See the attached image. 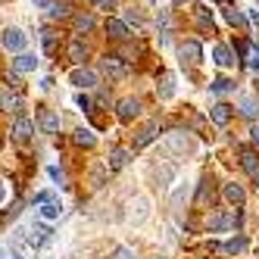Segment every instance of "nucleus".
<instances>
[{"instance_id":"f257e3e1","label":"nucleus","mask_w":259,"mask_h":259,"mask_svg":"<svg viewBox=\"0 0 259 259\" xmlns=\"http://www.w3.org/2000/svg\"><path fill=\"white\" fill-rule=\"evenodd\" d=\"M0 44H4L10 53H22L25 44H28V38H25L19 28H4V34H0Z\"/></svg>"},{"instance_id":"f03ea898","label":"nucleus","mask_w":259,"mask_h":259,"mask_svg":"<svg viewBox=\"0 0 259 259\" xmlns=\"http://www.w3.org/2000/svg\"><path fill=\"white\" fill-rule=\"evenodd\" d=\"M234 228V215L231 212H212L206 219V231L209 234H222V231H231Z\"/></svg>"},{"instance_id":"7ed1b4c3","label":"nucleus","mask_w":259,"mask_h":259,"mask_svg":"<svg viewBox=\"0 0 259 259\" xmlns=\"http://www.w3.org/2000/svg\"><path fill=\"white\" fill-rule=\"evenodd\" d=\"M10 135H13V141H16V144H28V141H31V135H34V122H31V119H25V116H19V119L13 122V132H10Z\"/></svg>"},{"instance_id":"20e7f679","label":"nucleus","mask_w":259,"mask_h":259,"mask_svg":"<svg viewBox=\"0 0 259 259\" xmlns=\"http://www.w3.org/2000/svg\"><path fill=\"white\" fill-rule=\"evenodd\" d=\"M69 81L75 84V88H84V91H91V88H97V72H94V69H72Z\"/></svg>"},{"instance_id":"39448f33","label":"nucleus","mask_w":259,"mask_h":259,"mask_svg":"<svg viewBox=\"0 0 259 259\" xmlns=\"http://www.w3.org/2000/svg\"><path fill=\"white\" fill-rule=\"evenodd\" d=\"M178 53H181V60H184V63H191V66H200V60H203V50H200L197 41H184Z\"/></svg>"},{"instance_id":"423d86ee","label":"nucleus","mask_w":259,"mask_h":259,"mask_svg":"<svg viewBox=\"0 0 259 259\" xmlns=\"http://www.w3.org/2000/svg\"><path fill=\"white\" fill-rule=\"evenodd\" d=\"M128 159H132V153H128V150H122V147H119V150H109L106 169H109V172H122L125 165H128Z\"/></svg>"},{"instance_id":"0eeeda50","label":"nucleus","mask_w":259,"mask_h":259,"mask_svg":"<svg viewBox=\"0 0 259 259\" xmlns=\"http://www.w3.org/2000/svg\"><path fill=\"white\" fill-rule=\"evenodd\" d=\"M38 122H41V128H44L47 135H57V132H60V116L53 113V109H41V113H38Z\"/></svg>"},{"instance_id":"6e6552de","label":"nucleus","mask_w":259,"mask_h":259,"mask_svg":"<svg viewBox=\"0 0 259 259\" xmlns=\"http://www.w3.org/2000/svg\"><path fill=\"white\" fill-rule=\"evenodd\" d=\"M240 165H244L250 175L259 172V153L253 150V147H240Z\"/></svg>"},{"instance_id":"1a4fd4ad","label":"nucleus","mask_w":259,"mask_h":259,"mask_svg":"<svg viewBox=\"0 0 259 259\" xmlns=\"http://www.w3.org/2000/svg\"><path fill=\"white\" fill-rule=\"evenodd\" d=\"M103 72H106L109 78H125V75H128V66L119 63L116 57H106V60H103Z\"/></svg>"},{"instance_id":"9d476101","label":"nucleus","mask_w":259,"mask_h":259,"mask_svg":"<svg viewBox=\"0 0 259 259\" xmlns=\"http://www.w3.org/2000/svg\"><path fill=\"white\" fill-rule=\"evenodd\" d=\"M41 215H44L47 222L60 219V215H63V203H60V200H53V197H47V200L41 203Z\"/></svg>"},{"instance_id":"9b49d317","label":"nucleus","mask_w":259,"mask_h":259,"mask_svg":"<svg viewBox=\"0 0 259 259\" xmlns=\"http://www.w3.org/2000/svg\"><path fill=\"white\" fill-rule=\"evenodd\" d=\"M165 141H169V147H172V150H178V153H191V150H194V144H191L188 138H184L181 132H172Z\"/></svg>"},{"instance_id":"f8f14e48","label":"nucleus","mask_w":259,"mask_h":259,"mask_svg":"<svg viewBox=\"0 0 259 259\" xmlns=\"http://www.w3.org/2000/svg\"><path fill=\"white\" fill-rule=\"evenodd\" d=\"M106 34H109L113 41H125V38H128V25L119 22V19H106Z\"/></svg>"},{"instance_id":"ddd939ff","label":"nucleus","mask_w":259,"mask_h":259,"mask_svg":"<svg viewBox=\"0 0 259 259\" xmlns=\"http://www.w3.org/2000/svg\"><path fill=\"white\" fill-rule=\"evenodd\" d=\"M138 113H141V103H138V100H122V103H119V119H122V122H132Z\"/></svg>"},{"instance_id":"4468645a","label":"nucleus","mask_w":259,"mask_h":259,"mask_svg":"<svg viewBox=\"0 0 259 259\" xmlns=\"http://www.w3.org/2000/svg\"><path fill=\"white\" fill-rule=\"evenodd\" d=\"M135 225H144V222L147 219H150V200H147V197H138V203H135Z\"/></svg>"},{"instance_id":"2eb2a0df","label":"nucleus","mask_w":259,"mask_h":259,"mask_svg":"<svg viewBox=\"0 0 259 259\" xmlns=\"http://www.w3.org/2000/svg\"><path fill=\"white\" fill-rule=\"evenodd\" d=\"M16 72H34L38 69V57H31V53H19V57L13 60Z\"/></svg>"},{"instance_id":"dca6fc26","label":"nucleus","mask_w":259,"mask_h":259,"mask_svg":"<svg viewBox=\"0 0 259 259\" xmlns=\"http://www.w3.org/2000/svg\"><path fill=\"white\" fill-rule=\"evenodd\" d=\"M225 200L234 203V206H240V203L247 200V194H244V188H240L237 181H231V184H225Z\"/></svg>"},{"instance_id":"f3484780","label":"nucleus","mask_w":259,"mask_h":259,"mask_svg":"<svg viewBox=\"0 0 259 259\" xmlns=\"http://www.w3.org/2000/svg\"><path fill=\"white\" fill-rule=\"evenodd\" d=\"M244 250H247V237H244V234H237V237H231V240H225V244H222V253H228V256L244 253Z\"/></svg>"},{"instance_id":"a211bd4d","label":"nucleus","mask_w":259,"mask_h":259,"mask_svg":"<svg viewBox=\"0 0 259 259\" xmlns=\"http://www.w3.org/2000/svg\"><path fill=\"white\" fill-rule=\"evenodd\" d=\"M209 119H212L215 125H228V119H231V106H225V103H215V106L209 109Z\"/></svg>"},{"instance_id":"6ab92c4d","label":"nucleus","mask_w":259,"mask_h":259,"mask_svg":"<svg viewBox=\"0 0 259 259\" xmlns=\"http://www.w3.org/2000/svg\"><path fill=\"white\" fill-rule=\"evenodd\" d=\"M197 25H200L203 31H212V28H215V22H212V10H209V7H197Z\"/></svg>"},{"instance_id":"aec40b11","label":"nucleus","mask_w":259,"mask_h":259,"mask_svg":"<svg viewBox=\"0 0 259 259\" xmlns=\"http://www.w3.org/2000/svg\"><path fill=\"white\" fill-rule=\"evenodd\" d=\"M212 57H215V63H219V66H225V69H228V66H234V57H231V50H228L225 44H215Z\"/></svg>"},{"instance_id":"412c9836","label":"nucleus","mask_w":259,"mask_h":259,"mask_svg":"<svg viewBox=\"0 0 259 259\" xmlns=\"http://www.w3.org/2000/svg\"><path fill=\"white\" fill-rule=\"evenodd\" d=\"M75 144L78 147H94L97 144V135L91 132V128H78V132H75Z\"/></svg>"},{"instance_id":"4be33fe9","label":"nucleus","mask_w":259,"mask_h":259,"mask_svg":"<svg viewBox=\"0 0 259 259\" xmlns=\"http://www.w3.org/2000/svg\"><path fill=\"white\" fill-rule=\"evenodd\" d=\"M19 106H22V100L16 97V94H10V91H4V94H0V109H7V113L13 109V113H16Z\"/></svg>"},{"instance_id":"5701e85b","label":"nucleus","mask_w":259,"mask_h":259,"mask_svg":"<svg viewBox=\"0 0 259 259\" xmlns=\"http://www.w3.org/2000/svg\"><path fill=\"white\" fill-rule=\"evenodd\" d=\"M153 138H156V122H150L144 128V132L138 135V141H135V147H147V144H153Z\"/></svg>"},{"instance_id":"b1692460","label":"nucleus","mask_w":259,"mask_h":259,"mask_svg":"<svg viewBox=\"0 0 259 259\" xmlns=\"http://www.w3.org/2000/svg\"><path fill=\"white\" fill-rule=\"evenodd\" d=\"M69 13H72V7H69V4H57V0H53V4H50V10H47V16H50V19H66Z\"/></svg>"},{"instance_id":"393cba45","label":"nucleus","mask_w":259,"mask_h":259,"mask_svg":"<svg viewBox=\"0 0 259 259\" xmlns=\"http://www.w3.org/2000/svg\"><path fill=\"white\" fill-rule=\"evenodd\" d=\"M69 57L75 60V63H84V57H88V47H84V41H72V44H69Z\"/></svg>"},{"instance_id":"a878e982","label":"nucleus","mask_w":259,"mask_h":259,"mask_svg":"<svg viewBox=\"0 0 259 259\" xmlns=\"http://www.w3.org/2000/svg\"><path fill=\"white\" fill-rule=\"evenodd\" d=\"M41 44H44V53H53V50H57V31L44 28L41 31Z\"/></svg>"},{"instance_id":"bb28decb","label":"nucleus","mask_w":259,"mask_h":259,"mask_svg":"<svg viewBox=\"0 0 259 259\" xmlns=\"http://www.w3.org/2000/svg\"><path fill=\"white\" fill-rule=\"evenodd\" d=\"M209 91H212V94H228V91H234V81H228V78H215V81L209 84Z\"/></svg>"},{"instance_id":"cd10ccee","label":"nucleus","mask_w":259,"mask_h":259,"mask_svg":"<svg viewBox=\"0 0 259 259\" xmlns=\"http://www.w3.org/2000/svg\"><path fill=\"white\" fill-rule=\"evenodd\" d=\"M172 94H175V78L165 75V78H162V88H159V97H162V100H172Z\"/></svg>"},{"instance_id":"c85d7f7f","label":"nucleus","mask_w":259,"mask_h":259,"mask_svg":"<svg viewBox=\"0 0 259 259\" xmlns=\"http://www.w3.org/2000/svg\"><path fill=\"white\" fill-rule=\"evenodd\" d=\"M184 200H188V181H184V184H178V188L172 191V206L178 209V206H181Z\"/></svg>"},{"instance_id":"c756f323","label":"nucleus","mask_w":259,"mask_h":259,"mask_svg":"<svg viewBox=\"0 0 259 259\" xmlns=\"http://www.w3.org/2000/svg\"><path fill=\"white\" fill-rule=\"evenodd\" d=\"M156 178H159V184H162V188H169V181L175 178V165H162V169L156 172Z\"/></svg>"},{"instance_id":"7c9ffc66","label":"nucleus","mask_w":259,"mask_h":259,"mask_svg":"<svg viewBox=\"0 0 259 259\" xmlns=\"http://www.w3.org/2000/svg\"><path fill=\"white\" fill-rule=\"evenodd\" d=\"M225 16H228V22H231V25H240V28L247 25V16H244V13H237V10H225Z\"/></svg>"},{"instance_id":"2f4dec72","label":"nucleus","mask_w":259,"mask_h":259,"mask_svg":"<svg viewBox=\"0 0 259 259\" xmlns=\"http://www.w3.org/2000/svg\"><path fill=\"white\" fill-rule=\"evenodd\" d=\"M75 28L78 31H91L94 28V16H75Z\"/></svg>"},{"instance_id":"473e14b6","label":"nucleus","mask_w":259,"mask_h":259,"mask_svg":"<svg viewBox=\"0 0 259 259\" xmlns=\"http://www.w3.org/2000/svg\"><path fill=\"white\" fill-rule=\"evenodd\" d=\"M240 113H244L247 119H253V116H256V103H253L250 97H240Z\"/></svg>"},{"instance_id":"72a5a7b5","label":"nucleus","mask_w":259,"mask_h":259,"mask_svg":"<svg viewBox=\"0 0 259 259\" xmlns=\"http://www.w3.org/2000/svg\"><path fill=\"white\" fill-rule=\"evenodd\" d=\"M103 178H106V169H103V165L91 169V181H94V188H103Z\"/></svg>"},{"instance_id":"f704fd0d","label":"nucleus","mask_w":259,"mask_h":259,"mask_svg":"<svg viewBox=\"0 0 259 259\" xmlns=\"http://www.w3.org/2000/svg\"><path fill=\"white\" fill-rule=\"evenodd\" d=\"M250 69L259 72V47H250Z\"/></svg>"},{"instance_id":"c9c22d12","label":"nucleus","mask_w":259,"mask_h":259,"mask_svg":"<svg viewBox=\"0 0 259 259\" xmlns=\"http://www.w3.org/2000/svg\"><path fill=\"white\" fill-rule=\"evenodd\" d=\"M50 178H53V181H60V188L66 184V175H63V169H57V165H50Z\"/></svg>"},{"instance_id":"e433bc0d","label":"nucleus","mask_w":259,"mask_h":259,"mask_svg":"<svg viewBox=\"0 0 259 259\" xmlns=\"http://www.w3.org/2000/svg\"><path fill=\"white\" fill-rule=\"evenodd\" d=\"M116 259H135V253L128 250V247H119V250H116Z\"/></svg>"},{"instance_id":"4c0bfd02","label":"nucleus","mask_w":259,"mask_h":259,"mask_svg":"<svg viewBox=\"0 0 259 259\" xmlns=\"http://www.w3.org/2000/svg\"><path fill=\"white\" fill-rule=\"evenodd\" d=\"M94 4H97V10H113L116 0H94Z\"/></svg>"},{"instance_id":"58836bf2","label":"nucleus","mask_w":259,"mask_h":259,"mask_svg":"<svg viewBox=\"0 0 259 259\" xmlns=\"http://www.w3.org/2000/svg\"><path fill=\"white\" fill-rule=\"evenodd\" d=\"M31 4H34V10H50L53 0H31Z\"/></svg>"},{"instance_id":"ea45409f","label":"nucleus","mask_w":259,"mask_h":259,"mask_svg":"<svg viewBox=\"0 0 259 259\" xmlns=\"http://www.w3.org/2000/svg\"><path fill=\"white\" fill-rule=\"evenodd\" d=\"M250 19H253V25H259V10H250Z\"/></svg>"},{"instance_id":"a19ab883","label":"nucleus","mask_w":259,"mask_h":259,"mask_svg":"<svg viewBox=\"0 0 259 259\" xmlns=\"http://www.w3.org/2000/svg\"><path fill=\"white\" fill-rule=\"evenodd\" d=\"M4 197H7V188H4V181H0V203H4Z\"/></svg>"},{"instance_id":"79ce46f5","label":"nucleus","mask_w":259,"mask_h":259,"mask_svg":"<svg viewBox=\"0 0 259 259\" xmlns=\"http://www.w3.org/2000/svg\"><path fill=\"white\" fill-rule=\"evenodd\" d=\"M253 141L259 144V125H253Z\"/></svg>"},{"instance_id":"37998d69","label":"nucleus","mask_w":259,"mask_h":259,"mask_svg":"<svg viewBox=\"0 0 259 259\" xmlns=\"http://www.w3.org/2000/svg\"><path fill=\"white\" fill-rule=\"evenodd\" d=\"M253 178H256V188H259V172H256V175H253Z\"/></svg>"},{"instance_id":"c03bdc74","label":"nucleus","mask_w":259,"mask_h":259,"mask_svg":"<svg viewBox=\"0 0 259 259\" xmlns=\"http://www.w3.org/2000/svg\"><path fill=\"white\" fill-rule=\"evenodd\" d=\"M13 259H25V256H19V253H16V256H13Z\"/></svg>"},{"instance_id":"a18cd8bd","label":"nucleus","mask_w":259,"mask_h":259,"mask_svg":"<svg viewBox=\"0 0 259 259\" xmlns=\"http://www.w3.org/2000/svg\"><path fill=\"white\" fill-rule=\"evenodd\" d=\"M256 94H259V81H256Z\"/></svg>"},{"instance_id":"49530a36","label":"nucleus","mask_w":259,"mask_h":259,"mask_svg":"<svg viewBox=\"0 0 259 259\" xmlns=\"http://www.w3.org/2000/svg\"><path fill=\"white\" fill-rule=\"evenodd\" d=\"M256 7H259V0H256Z\"/></svg>"}]
</instances>
